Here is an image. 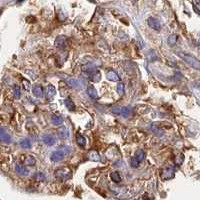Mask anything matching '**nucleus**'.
<instances>
[{"mask_svg": "<svg viewBox=\"0 0 200 200\" xmlns=\"http://www.w3.org/2000/svg\"><path fill=\"white\" fill-rule=\"evenodd\" d=\"M20 95H21L20 88L18 87V86H16L15 89H14V97H15L16 99H18V98H20Z\"/></svg>", "mask_w": 200, "mask_h": 200, "instance_id": "obj_29", "label": "nucleus"}, {"mask_svg": "<svg viewBox=\"0 0 200 200\" xmlns=\"http://www.w3.org/2000/svg\"><path fill=\"white\" fill-rule=\"evenodd\" d=\"M147 24L150 28H152L153 30H156V31H159L160 29H161V23H160V21L155 18V17H149L148 19H147Z\"/></svg>", "mask_w": 200, "mask_h": 200, "instance_id": "obj_4", "label": "nucleus"}, {"mask_svg": "<svg viewBox=\"0 0 200 200\" xmlns=\"http://www.w3.org/2000/svg\"><path fill=\"white\" fill-rule=\"evenodd\" d=\"M16 171L21 175H27L28 174V170L26 168H24L21 165H16Z\"/></svg>", "mask_w": 200, "mask_h": 200, "instance_id": "obj_25", "label": "nucleus"}, {"mask_svg": "<svg viewBox=\"0 0 200 200\" xmlns=\"http://www.w3.org/2000/svg\"><path fill=\"white\" fill-rule=\"evenodd\" d=\"M119 114H121L123 117H128L131 114V109H130L129 107H121Z\"/></svg>", "mask_w": 200, "mask_h": 200, "instance_id": "obj_23", "label": "nucleus"}, {"mask_svg": "<svg viewBox=\"0 0 200 200\" xmlns=\"http://www.w3.org/2000/svg\"><path fill=\"white\" fill-rule=\"evenodd\" d=\"M76 142L80 147H82V148L85 147V145H86V139L82 136L81 134H77L76 135Z\"/></svg>", "mask_w": 200, "mask_h": 200, "instance_id": "obj_19", "label": "nucleus"}, {"mask_svg": "<svg viewBox=\"0 0 200 200\" xmlns=\"http://www.w3.org/2000/svg\"><path fill=\"white\" fill-rule=\"evenodd\" d=\"M43 141L48 146H52L55 144V138L52 135H44L43 136Z\"/></svg>", "mask_w": 200, "mask_h": 200, "instance_id": "obj_15", "label": "nucleus"}, {"mask_svg": "<svg viewBox=\"0 0 200 200\" xmlns=\"http://www.w3.org/2000/svg\"><path fill=\"white\" fill-rule=\"evenodd\" d=\"M87 157L91 161H99L100 160V155L96 150H91L88 152Z\"/></svg>", "mask_w": 200, "mask_h": 200, "instance_id": "obj_12", "label": "nucleus"}, {"mask_svg": "<svg viewBox=\"0 0 200 200\" xmlns=\"http://www.w3.org/2000/svg\"><path fill=\"white\" fill-rule=\"evenodd\" d=\"M106 77H107V79L108 80H110V81H114V82H118L120 81V76L117 74V73L115 71H113V70H109L107 72V74H106Z\"/></svg>", "mask_w": 200, "mask_h": 200, "instance_id": "obj_10", "label": "nucleus"}, {"mask_svg": "<svg viewBox=\"0 0 200 200\" xmlns=\"http://www.w3.org/2000/svg\"><path fill=\"white\" fill-rule=\"evenodd\" d=\"M65 82H66V84L69 87H72V88H78L80 86V82L72 77H66L65 78Z\"/></svg>", "mask_w": 200, "mask_h": 200, "instance_id": "obj_8", "label": "nucleus"}, {"mask_svg": "<svg viewBox=\"0 0 200 200\" xmlns=\"http://www.w3.org/2000/svg\"><path fill=\"white\" fill-rule=\"evenodd\" d=\"M175 175V169L173 168L170 165H166L161 169V172H160V176L163 180H167V179H171Z\"/></svg>", "mask_w": 200, "mask_h": 200, "instance_id": "obj_3", "label": "nucleus"}, {"mask_svg": "<svg viewBox=\"0 0 200 200\" xmlns=\"http://www.w3.org/2000/svg\"><path fill=\"white\" fill-rule=\"evenodd\" d=\"M183 159H184L183 155H180V157H179V158L175 159V163H176L177 165H180V164L182 163V161H183Z\"/></svg>", "mask_w": 200, "mask_h": 200, "instance_id": "obj_31", "label": "nucleus"}, {"mask_svg": "<svg viewBox=\"0 0 200 200\" xmlns=\"http://www.w3.org/2000/svg\"><path fill=\"white\" fill-rule=\"evenodd\" d=\"M89 78L94 82H98V81H100V79H101V74H100L99 70L95 69V70L89 75Z\"/></svg>", "mask_w": 200, "mask_h": 200, "instance_id": "obj_14", "label": "nucleus"}, {"mask_svg": "<svg viewBox=\"0 0 200 200\" xmlns=\"http://www.w3.org/2000/svg\"><path fill=\"white\" fill-rule=\"evenodd\" d=\"M66 41H67V37L66 36H64V35L57 36V37H56V39H55V46H56V48L63 49Z\"/></svg>", "mask_w": 200, "mask_h": 200, "instance_id": "obj_6", "label": "nucleus"}, {"mask_svg": "<svg viewBox=\"0 0 200 200\" xmlns=\"http://www.w3.org/2000/svg\"><path fill=\"white\" fill-rule=\"evenodd\" d=\"M57 134L58 136L61 138V139H68L69 138V130L67 127H65V126H62V127L58 128L57 130Z\"/></svg>", "mask_w": 200, "mask_h": 200, "instance_id": "obj_9", "label": "nucleus"}, {"mask_svg": "<svg viewBox=\"0 0 200 200\" xmlns=\"http://www.w3.org/2000/svg\"><path fill=\"white\" fill-rule=\"evenodd\" d=\"M63 157H64V152L60 151V150L52 152L51 155H50V159L52 160V161H54V162L60 161V160L63 159Z\"/></svg>", "mask_w": 200, "mask_h": 200, "instance_id": "obj_7", "label": "nucleus"}, {"mask_svg": "<svg viewBox=\"0 0 200 200\" xmlns=\"http://www.w3.org/2000/svg\"><path fill=\"white\" fill-rule=\"evenodd\" d=\"M56 94V89L53 85L49 84L48 86L46 87V97L47 99H52Z\"/></svg>", "mask_w": 200, "mask_h": 200, "instance_id": "obj_11", "label": "nucleus"}, {"mask_svg": "<svg viewBox=\"0 0 200 200\" xmlns=\"http://www.w3.org/2000/svg\"><path fill=\"white\" fill-rule=\"evenodd\" d=\"M112 112L116 113V114H119V113H120V107H114V108H112Z\"/></svg>", "mask_w": 200, "mask_h": 200, "instance_id": "obj_33", "label": "nucleus"}, {"mask_svg": "<svg viewBox=\"0 0 200 200\" xmlns=\"http://www.w3.org/2000/svg\"><path fill=\"white\" fill-rule=\"evenodd\" d=\"M20 146L23 147V148H26V149L31 148V141H30L28 138H25V139H23V140L20 141Z\"/></svg>", "mask_w": 200, "mask_h": 200, "instance_id": "obj_24", "label": "nucleus"}, {"mask_svg": "<svg viewBox=\"0 0 200 200\" xmlns=\"http://www.w3.org/2000/svg\"><path fill=\"white\" fill-rule=\"evenodd\" d=\"M36 180L37 181H44L45 180V176L43 173H38V174H36Z\"/></svg>", "mask_w": 200, "mask_h": 200, "instance_id": "obj_30", "label": "nucleus"}, {"mask_svg": "<svg viewBox=\"0 0 200 200\" xmlns=\"http://www.w3.org/2000/svg\"><path fill=\"white\" fill-rule=\"evenodd\" d=\"M178 55L180 56V57L184 60V61L189 64L191 67H193L195 69H199V60L195 57V56L193 55H190V54H187V53H182V52H180V53H178Z\"/></svg>", "mask_w": 200, "mask_h": 200, "instance_id": "obj_1", "label": "nucleus"}, {"mask_svg": "<svg viewBox=\"0 0 200 200\" xmlns=\"http://www.w3.org/2000/svg\"><path fill=\"white\" fill-rule=\"evenodd\" d=\"M117 92H118V94L120 95V96H122V95L124 94V85H123V83H119L118 85H117Z\"/></svg>", "mask_w": 200, "mask_h": 200, "instance_id": "obj_27", "label": "nucleus"}, {"mask_svg": "<svg viewBox=\"0 0 200 200\" xmlns=\"http://www.w3.org/2000/svg\"><path fill=\"white\" fill-rule=\"evenodd\" d=\"M135 158L138 160L139 162H141L143 161V160L145 159V152L141 150V149H139L136 151V153H135Z\"/></svg>", "mask_w": 200, "mask_h": 200, "instance_id": "obj_21", "label": "nucleus"}, {"mask_svg": "<svg viewBox=\"0 0 200 200\" xmlns=\"http://www.w3.org/2000/svg\"><path fill=\"white\" fill-rule=\"evenodd\" d=\"M64 104H65V106L67 107V109L69 111H74L75 110V104H74V102H73L70 98H66V99H65L64 100Z\"/></svg>", "mask_w": 200, "mask_h": 200, "instance_id": "obj_17", "label": "nucleus"}, {"mask_svg": "<svg viewBox=\"0 0 200 200\" xmlns=\"http://www.w3.org/2000/svg\"><path fill=\"white\" fill-rule=\"evenodd\" d=\"M87 94H88V96H90L91 98H94V99L98 97L97 90L95 89L93 86H88L87 87Z\"/></svg>", "mask_w": 200, "mask_h": 200, "instance_id": "obj_18", "label": "nucleus"}, {"mask_svg": "<svg viewBox=\"0 0 200 200\" xmlns=\"http://www.w3.org/2000/svg\"><path fill=\"white\" fill-rule=\"evenodd\" d=\"M36 162L35 158L33 157L32 155H26L24 157V164L27 165V166H32Z\"/></svg>", "mask_w": 200, "mask_h": 200, "instance_id": "obj_16", "label": "nucleus"}, {"mask_svg": "<svg viewBox=\"0 0 200 200\" xmlns=\"http://www.w3.org/2000/svg\"><path fill=\"white\" fill-rule=\"evenodd\" d=\"M176 42H177V35H175V34H172V35H170L167 39V43L170 46H173L174 44H176Z\"/></svg>", "mask_w": 200, "mask_h": 200, "instance_id": "obj_26", "label": "nucleus"}, {"mask_svg": "<svg viewBox=\"0 0 200 200\" xmlns=\"http://www.w3.org/2000/svg\"><path fill=\"white\" fill-rule=\"evenodd\" d=\"M110 177H111V180L113 182H115V183H119L121 181V176L119 174V172H117V171L112 172L110 174Z\"/></svg>", "mask_w": 200, "mask_h": 200, "instance_id": "obj_22", "label": "nucleus"}, {"mask_svg": "<svg viewBox=\"0 0 200 200\" xmlns=\"http://www.w3.org/2000/svg\"><path fill=\"white\" fill-rule=\"evenodd\" d=\"M139 163H140V162H139L135 157H133V158L131 159V161H130V164H131V166L134 167V168L138 167V166H139Z\"/></svg>", "mask_w": 200, "mask_h": 200, "instance_id": "obj_28", "label": "nucleus"}, {"mask_svg": "<svg viewBox=\"0 0 200 200\" xmlns=\"http://www.w3.org/2000/svg\"><path fill=\"white\" fill-rule=\"evenodd\" d=\"M32 92L34 94V96L37 98H41L43 96V88L41 87V85H35L33 86Z\"/></svg>", "mask_w": 200, "mask_h": 200, "instance_id": "obj_13", "label": "nucleus"}, {"mask_svg": "<svg viewBox=\"0 0 200 200\" xmlns=\"http://www.w3.org/2000/svg\"><path fill=\"white\" fill-rule=\"evenodd\" d=\"M0 141L3 143H10L11 142V136L4 128L0 127Z\"/></svg>", "mask_w": 200, "mask_h": 200, "instance_id": "obj_5", "label": "nucleus"}, {"mask_svg": "<svg viewBox=\"0 0 200 200\" xmlns=\"http://www.w3.org/2000/svg\"><path fill=\"white\" fill-rule=\"evenodd\" d=\"M23 85L25 86V89H26V90H29V88H30V84H29V82H28V81L24 80V81H23Z\"/></svg>", "mask_w": 200, "mask_h": 200, "instance_id": "obj_32", "label": "nucleus"}, {"mask_svg": "<svg viewBox=\"0 0 200 200\" xmlns=\"http://www.w3.org/2000/svg\"><path fill=\"white\" fill-rule=\"evenodd\" d=\"M54 176L55 178L60 180H67L72 176V171L68 167H61V168H58L54 172Z\"/></svg>", "mask_w": 200, "mask_h": 200, "instance_id": "obj_2", "label": "nucleus"}, {"mask_svg": "<svg viewBox=\"0 0 200 200\" xmlns=\"http://www.w3.org/2000/svg\"><path fill=\"white\" fill-rule=\"evenodd\" d=\"M51 121H52V123H53L54 125H60V124H62L63 119H62L61 116L54 114V115L51 116Z\"/></svg>", "mask_w": 200, "mask_h": 200, "instance_id": "obj_20", "label": "nucleus"}]
</instances>
